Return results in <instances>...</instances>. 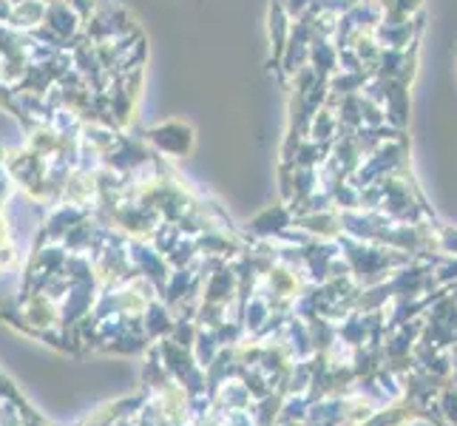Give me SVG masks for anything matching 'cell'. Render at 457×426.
Masks as SVG:
<instances>
[{
	"instance_id": "6da1fadb",
	"label": "cell",
	"mask_w": 457,
	"mask_h": 426,
	"mask_svg": "<svg viewBox=\"0 0 457 426\" xmlns=\"http://www.w3.org/2000/svg\"><path fill=\"white\" fill-rule=\"evenodd\" d=\"M151 146L165 154V156H182L191 151V129H185L182 122H165V125H156V129H151L148 134Z\"/></svg>"
},
{
	"instance_id": "7a4b0ae2",
	"label": "cell",
	"mask_w": 457,
	"mask_h": 426,
	"mask_svg": "<svg viewBox=\"0 0 457 426\" xmlns=\"http://www.w3.org/2000/svg\"><path fill=\"white\" fill-rule=\"evenodd\" d=\"M46 26H49L66 46L83 35V21H80V14L69 6V0H57V4L46 6Z\"/></svg>"
},
{
	"instance_id": "3957f363",
	"label": "cell",
	"mask_w": 457,
	"mask_h": 426,
	"mask_svg": "<svg viewBox=\"0 0 457 426\" xmlns=\"http://www.w3.org/2000/svg\"><path fill=\"white\" fill-rule=\"evenodd\" d=\"M40 23H46V4L43 0H18L12 12V21L6 26H12L14 31H31Z\"/></svg>"
},
{
	"instance_id": "277c9868",
	"label": "cell",
	"mask_w": 457,
	"mask_h": 426,
	"mask_svg": "<svg viewBox=\"0 0 457 426\" xmlns=\"http://www.w3.org/2000/svg\"><path fill=\"white\" fill-rule=\"evenodd\" d=\"M290 26H293V18L287 14V9L281 6V0H276L273 9H270V38L276 43V60H278V54L285 52V46H287Z\"/></svg>"
},
{
	"instance_id": "5b68a950",
	"label": "cell",
	"mask_w": 457,
	"mask_h": 426,
	"mask_svg": "<svg viewBox=\"0 0 457 426\" xmlns=\"http://www.w3.org/2000/svg\"><path fill=\"white\" fill-rule=\"evenodd\" d=\"M69 6L80 14V21H91L94 18V12H97V0H69Z\"/></svg>"
},
{
	"instance_id": "8992f818",
	"label": "cell",
	"mask_w": 457,
	"mask_h": 426,
	"mask_svg": "<svg viewBox=\"0 0 457 426\" xmlns=\"http://www.w3.org/2000/svg\"><path fill=\"white\" fill-rule=\"evenodd\" d=\"M12 12H14V0H0V26H6L12 21Z\"/></svg>"
}]
</instances>
